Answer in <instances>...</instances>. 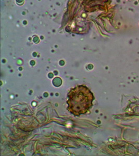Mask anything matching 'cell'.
Returning a JSON list of instances; mask_svg holds the SVG:
<instances>
[{
  "label": "cell",
  "instance_id": "obj_1",
  "mask_svg": "<svg viewBox=\"0 0 139 156\" xmlns=\"http://www.w3.org/2000/svg\"><path fill=\"white\" fill-rule=\"evenodd\" d=\"M68 110L75 115L88 112L92 106L94 96L86 86L79 85L71 89L68 94Z\"/></svg>",
  "mask_w": 139,
  "mask_h": 156
}]
</instances>
